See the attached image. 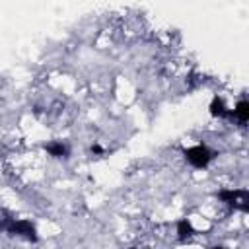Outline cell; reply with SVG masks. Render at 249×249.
<instances>
[{
	"mask_svg": "<svg viewBox=\"0 0 249 249\" xmlns=\"http://www.w3.org/2000/svg\"><path fill=\"white\" fill-rule=\"evenodd\" d=\"M185 158H187L195 167H204V165L210 161L212 154H210L204 146H195V148L185 150Z\"/></svg>",
	"mask_w": 249,
	"mask_h": 249,
	"instance_id": "6da1fadb",
	"label": "cell"
},
{
	"mask_svg": "<svg viewBox=\"0 0 249 249\" xmlns=\"http://www.w3.org/2000/svg\"><path fill=\"white\" fill-rule=\"evenodd\" d=\"M220 196L224 198V200H228L230 204H233V206H237V208H241V210H247V193L245 191H224V193H220Z\"/></svg>",
	"mask_w": 249,
	"mask_h": 249,
	"instance_id": "7a4b0ae2",
	"label": "cell"
},
{
	"mask_svg": "<svg viewBox=\"0 0 249 249\" xmlns=\"http://www.w3.org/2000/svg\"><path fill=\"white\" fill-rule=\"evenodd\" d=\"M8 231L18 233V235H25L27 239H35V228L29 222H12L8 226H4Z\"/></svg>",
	"mask_w": 249,
	"mask_h": 249,
	"instance_id": "3957f363",
	"label": "cell"
},
{
	"mask_svg": "<svg viewBox=\"0 0 249 249\" xmlns=\"http://www.w3.org/2000/svg\"><path fill=\"white\" fill-rule=\"evenodd\" d=\"M247 115H249V105H247V101H241V103L233 109V117H235L239 123H245V121H247Z\"/></svg>",
	"mask_w": 249,
	"mask_h": 249,
	"instance_id": "277c9868",
	"label": "cell"
},
{
	"mask_svg": "<svg viewBox=\"0 0 249 249\" xmlns=\"http://www.w3.org/2000/svg\"><path fill=\"white\" fill-rule=\"evenodd\" d=\"M47 150H49L53 156H56V158H60V156H64V154H66V146H64V144H60V142H56V144H49V146H47Z\"/></svg>",
	"mask_w": 249,
	"mask_h": 249,
	"instance_id": "5b68a950",
	"label": "cell"
},
{
	"mask_svg": "<svg viewBox=\"0 0 249 249\" xmlns=\"http://www.w3.org/2000/svg\"><path fill=\"white\" fill-rule=\"evenodd\" d=\"M212 113H214V115H218V117L228 115V111L224 109V105H222V101H220V99H214V101H212Z\"/></svg>",
	"mask_w": 249,
	"mask_h": 249,
	"instance_id": "8992f818",
	"label": "cell"
},
{
	"mask_svg": "<svg viewBox=\"0 0 249 249\" xmlns=\"http://www.w3.org/2000/svg\"><path fill=\"white\" fill-rule=\"evenodd\" d=\"M177 228H179V235H181V237L191 235V226H189V222H187V220H181Z\"/></svg>",
	"mask_w": 249,
	"mask_h": 249,
	"instance_id": "52a82bcc",
	"label": "cell"
}]
</instances>
